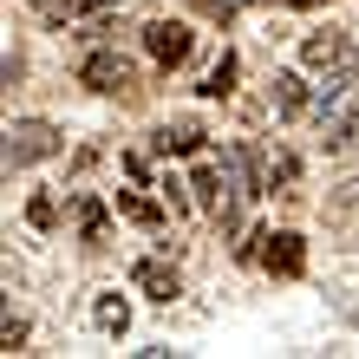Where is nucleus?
Segmentation results:
<instances>
[{
  "instance_id": "obj_14",
  "label": "nucleus",
  "mask_w": 359,
  "mask_h": 359,
  "mask_svg": "<svg viewBox=\"0 0 359 359\" xmlns=\"http://www.w3.org/2000/svg\"><path fill=\"white\" fill-rule=\"evenodd\" d=\"M92 313H98V327H104V333H124V327H131V307H124L118 294H104V301H98Z\"/></svg>"
},
{
  "instance_id": "obj_5",
  "label": "nucleus",
  "mask_w": 359,
  "mask_h": 359,
  "mask_svg": "<svg viewBox=\"0 0 359 359\" xmlns=\"http://www.w3.org/2000/svg\"><path fill=\"white\" fill-rule=\"evenodd\" d=\"M189 46H196V33H189L183 20H151V27H144V53H151L157 66H183Z\"/></svg>"
},
{
  "instance_id": "obj_3",
  "label": "nucleus",
  "mask_w": 359,
  "mask_h": 359,
  "mask_svg": "<svg viewBox=\"0 0 359 359\" xmlns=\"http://www.w3.org/2000/svg\"><path fill=\"white\" fill-rule=\"evenodd\" d=\"M79 86H92V92H131L137 66L124 53H111V46H92L86 59H79Z\"/></svg>"
},
{
  "instance_id": "obj_2",
  "label": "nucleus",
  "mask_w": 359,
  "mask_h": 359,
  "mask_svg": "<svg viewBox=\"0 0 359 359\" xmlns=\"http://www.w3.org/2000/svg\"><path fill=\"white\" fill-rule=\"evenodd\" d=\"M59 151V131L46 118H20V124H7V170H27V163H46Z\"/></svg>"
},
{
  "instance_id": "obj_4",
  "label": "nucleus",
  "mask_w": 359,
  "mask_h": 359,
  "mask_svg": "<svg viewBox=\"0 0 359 359\" xmlns=\"http://www.w3.org/2000/svg\"><path fill=\"white\" fill-rule=\"evenodd\" d=\"M262 268L281 274V281H294V274L307 268V242L294 236V229H262Z\"/></svg>"
},
{
  "instance_id": "obj_11",
  "label": "nucleus",
  "mask_w": 359,
  "mask_h": 359,
  "mask_svg": "<svg viewBox=\"0 0 359 359\" xmlns=\"http://www.w3.org/2000/svg\"><path fill=\"white\" fill-rule=\"evenodd\" d=\"M118 209H124V216H131L137 229H163V209L144 196V189H118Z\"/></svg>"
},
{
  "instance_id": "obj_10",
  "label": "nucleus",
  "mask_w": 359,
  "mask_h": 359,
  "mask_svg": "<svg viewBox=\"0 0 359 359\" xmlns=\"http://www.w3.org/2000/svg\"><path fill=\"white\" fill-rule=\"evenodd\" d=\"M72 209H79V236H86V248H98L104 236H111V216H104V203H98V196H79Z\"/></svg>"
},
{
  "instance_id": "obj_15",
  "label": "nucleus",
  "mask_w": 359,
  "mask_h": 359,
  "mask_svg": "<svg viewBox=\"0 0 359 359\" xmlns=\"http://www.w3.org/2000/svg\"><path fill=\"white\" fill-rule=\"evenodd\" d=\"M27 222H33V229H53V222H59V203H53V196H27Z\"/></svg>"
},
{
  "instance_id": "obj_16",
  "label": "nucleus",
  "mask_w": 359,
  "mask_h": 359,
  "mask_svg": "<svg viewBox=\"0 0 359 359\" xmlns=\"http://www.w3.org/2000/svg\"><path fill=\"white\" fill-rule=\"evenodd\" d=\"M0 346H7V353L27 346V313H7V327H0Z\"/></svg>"
},
{
  "instance_id": "obj_9",
  "label": "nucleus",
  "mask_w": 359,
  "mask_h": 359,
  "mask_svg": "<svg viewBox=\"0 0 359 359\" xmlns=\"http://www.w3.org/2000/svg\"><path fill=\"white\" fill-rule=\"evenodd\" d=\"M274 111L281 118H307V79L301 72H274Z\"/></svg>"
},
{
  "instance_id": "obj_13",
  "label": "nucleus",
  "mask_w": 359,
  "mask_h": 359,
  "mask_svg": "<svg viewBox=\"0 0 359 359\" xmlns=\"http://www.w3.org/2000/svg\"><path fill=\"white\" fill-rule=\"evenodd\" d=\"M294 183H301V157H294V151H274L268 157V189H281V196H287Z\"/></svg>"
},
{
  "instance_id": "obj_17",
  "label": "nucleus",
  "mask_w": 359,
  "mask_h": 359,
  "mask_svg": "<svg viewBox=\"0 0 359 359\" xmlns=\"http://www.w3.org/2000/svg\"><path fill=\"white\" fill-rule=\"evenodd\" d=\"M281 7H320V0H281Z\"/></svg>"
},
{
  "instance_id": "obj_1",
  "label": "nucleus",
  "mask_w": 359,
  "mask_h": 359,
  "mask_svg": "<svg viewBox=\"0 0 359 359\" xmlns=\"http://www.w3.org/2000/svg\"><path fill=\"white\" fill-rule=\"evenodd\" d=\"M301 66H307V72H320V104H333V98H346V92H353V79H359V53H353V39H346V33L320 27V33H307V39H301Z\"/></svg>"
},
{
  "instance_id": "obj_7",
  "label": "nucleus",
  "mask_w": 359,
  "mask_h": 359,
  "mask_svg": "<svg viewBox=\"0 0 359 359\" xmlns=\"http://www.w3.org/2000/svg\"><path fill=\"white\" fill-rule=\"evenodd\" d=\"M131 281L151 294V301H163V307L183 294V281H177V268H170V262H137V268H131Z\"/></svg>"
},
{
  "instance_id": "obj_12",
  "label": "nucleus",
  "mask_w": 359,
  "mask_h": 359,
  "mask_svg": "<svg viewBox=\"0 0 359 359\" xmlns=\"http://www.w3.org/2000/svg\"><path fill=\"white\" fill-rule=\"evenodd\" d=\"M236 72H242V59L222 53L216 66H209V79H203V98H229V92H236Z\"/></svg>"
},
{
  "instance_id": "obj_6",
  "label": "nucleus",
  "mask_w": 359,
  "mask_h": 359,
  "mask_svg": "<svg viewBox=\"0 0 359 359\" xmlns=\"http://www.w3.org/2000/svg\"><path fill=\"white\" fill-rule=\"evenodd\" d=\"M320 137H327V151H346V144H359V92L320 104Z\"/></svg>"
},
{
  "instance_id": "obj_8",
  "label": "nucleus",
  "mask_w": 359,
  "mask_h": 359,
  "mask_svg": "<svg viewBox=\"0 0 359 359\" xmlns=\"http://www.w3.org/2000/svg\"><path fill=\"white\" fill-rule=\"evenodd\" d=\"M157 151H163V157H196V151H203V124H189V118L163 124V131H157Z\"/></svg>"
}]
</instances>
